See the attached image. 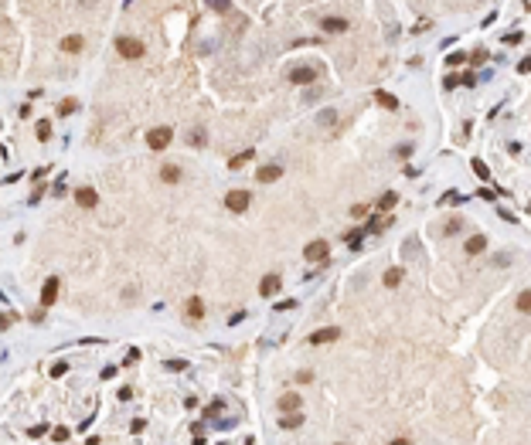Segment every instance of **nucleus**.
Returning <instances> with one entry per match:
<instances>
[{
  "label": "nucleus",
  "instance_id": "obj_29",
  "mask_svg": "<svg viewBox=\"0 0 531 445\" xmlns=\"http://www.w3.org/2000/svg\"><path fill=\"white\" fill-rule=\"evenodd\" d=\"M460 228H463V221H460V218H453V221L446 224V234H456V231H460Z\"/></svg>",
  "mask_w": 531,
  "mask_h": 445
},
{
  "label": "nucleus",
  "instance_id": "obj_6",
  "mask_svg": "<svg viewBox=\"0 0 531 445\" xmlns=\"http://www.w3.org/2000/svg\"><path fill=\"white\" fill-rule=\"evenodd\" d=\"M337 337H341V330H337V326H323V330L310 333V343H317V347H320V343H334Z\"/></svg>",
  "mask_w": 531,
  "mask_h": 445
},
{
  "label": "nucleus",
  "instance_id": "obj_20",
  "mask_svg": "<svg viewBox=\"0 0 531 445\" xmlns=\"http://www.w3.org/2000/svg\"><path fill=\"white\" fill-rule=\"evenodd\" d=\"M395 204H398V194H392V191H388V194L378 201V211H392Z\"/></svg>",
  "mask_w": 531,
  "mask_h": 445
},
{
  "label": "nucleus",
  "instance_id": "obj_37",
  "mask_svg": "<svg viewBox=\"0 0 531 445\" xmlns=\"http://www.w3.org/2000/svg\"><path fill=\"white\" fill-rule=\"evenodd\" d=\"M297 381H300V384H310V381H313V374H310V371H300V374H297Z\"/></svg>",
  "mask_w": 531,
  "mask_h": 445
},
{
  "label": "nucleus",
  "instance_id": "obj_24",
  "mask_svg": "<svg viewBox=\"0 0 531 445\" xmlns=\"http://www.w3.org/2000/svg\"><path fill=\"white\" fill-rule=\"evenodd\" d=\"M48 136H51V123L41 119V123H38V140H48Z\"/></svg>",
  "mask_w": 531,
  "mask_h": 445
},
{
  "label": "nucleus",
  "instance_id": "obj_32",
  "mask_svg": "<svg viewBox=\"0 0 531 445\" xmlns=\"http://www.w3.org/2000/svg\"><path fill=\"white\" fill-rule=\"evenodd\" d=\"M351 214H354V218H365V214H368V208H365V204H354V208H351Z\"/></svg>",
  "mask_w": 531,
  "mask_h": 445
},
{
  "label": "nucleus",
  "instance_id": "obj_18",
  "mask_svg": "<svg viewBox=\"0 0 531 445\" xmlns=\"http://www.w3.org/2000/svg\"><path fill=\"white\" fill-rule=\"evenodd\" d=\"M62 51H72V55L82 51V38H78V34H69V38L62 41Z\"/></svg>",
  "mask_w": 531,
  "mask_h": 445
},
{
  "label": "nucleus",
  "instance_id": "obj_27",
  "mask_svg": "<svg viewBox=\"0 0 531 445\" xmlns=\"http://www.w3.org/2000/svg\"><path fill=\"white\" fill-rule=\"evenodd\" d=\"M228 3H231V0H208L211 10H228Z\"/></svg>",
  "mask_w": 531,
  "mask_h": 445
},
{
  "label": "nucleus",
  "instance_id": "obj_2",
  "mask_svg": "<svg viewBox=\"0 0 531 445\" xmlns=\"http://www.w3.org/2000/svg\"><path fill=\"white\" fill-rule=\"evenodd\" d=\"M116 51L123 55V58H143V41H137V38H116Z\"/></svg>",
  "mask_w": 531,
  "mask_h": 445
},
{
  "label": "nucleus",
  "instance_id": "obj_30",
  "mask_svg": "<svg viewBox=\"0 0 531 445\" xmlns=\"http://www.w3.org/2000/svg\"><path fill=\"white\" fill-rule=\"evenodd\" d=\"M463 62H466V58H463V55H460V51H453V55H450V58H446V65H463Z\"/></svg>",
  "mask_w": 531,
  "mask_h": 445
},
{
  "label": "nucleus",
  "instance_id": "obj_21",
  "mask_svg": "<svg viewBox=\"0 0 531 445\" xmlns=\"http://www.w3.org/2000/svg\"><path fill=\"white\" fill-rule=\"evenodd\" d=\"M375 99H378V106H385V109H395V106H398V99L388 95V92H375Z\"/></svg>",
  "mask_w": 531,
  "mask_h": 445
},
{
  "label": "nucleus",
  "instance_id": "obj_16",
  "mask_svg": "<svg viewBox=\"0 0 531 445\" xmlns=\"http://www.w3.org/2000/svg\"><path fill=\"white\" fill-rule=\"evenodd\" d=\"M249 160H252V149H242V153H235V156L228 160V170H242Z\"/></svg>",
  "mask_w": 531,
  "mask_h": 445
},
{
  "label": "nucleus",
  "instance_id": "obj_5",
  "mask_svg": "<svg viewBox=\"0 0 531 445\" xmlns=\"http://www.w3.org/2000/svg\"><path fill=\"white\" fill-rule=\"evenodd\" d=\"M327 252H330L327 241H310L303 255H306V262H327Z\"/></svg>",
  "mask_w": 531,
  "mask_h": 445
},
{
  "label": "nucleus",
  "instance_id": "obj_35",
  "mask_svg": "<svg viewBox=\"0 0 531 445\" xmlns=\"http://www.w3.org/2000/svg\"><path fill=\"white\" fill-rule=\"evenodd\" d=\"M443 201H446V204H460V201H463V197H460V194H456V191H450V194H446V197H443Z\"/></svg>",
  "mask_w": 531,
  "mask_h": 445
},
{
  "label": "nucleus",
  "instance_id": "obj_19",
  "mask_svg": "<svg viewBox=\"0 0 531 445\" xmlns=\"http://www.w3.org/2000/svg\"><path fill=\"white\" fill-rule=\"evenodd\" d=\"M398 282H402V269H388V272H385V286H388V289H395Z\"/></svg>",
  "mask_w": 531,
  "mask_h": 445
},
{
  "label": "nucleus",
  "instance_id": "obj_14",
  "mask_svg": "<svg viewBox=\"0 0 531 445\" xmlns=\"http://www.w3.org/2000/svg\"><path fill=\"white\" fill-rule=\"evenodd\" d=\"M160 180H163V184H177V180H181V170H177L174 163H163V167H160Z\"/></svg>",
  "mask_w": 531,
  "mask_h": 445
},
{
  "label": "nucleus",
  "instance_id": "obj_7",
  "mask_svg": "<svg viewBox=\"0 0 531 445\" xmlns=\"http://www.w3.org/2000/svg\"><path fill=\"white\" fill-rule=\"evenodd\" d=\"M75 204H78V208H95V204H99V194H95L92 187H78V191H75Z\"/></svg>",
  "mask_w": 531,
  "mask_h": 445
},
{
  "label": "nucleus",
  "instance_id": "obj_26",
  "mask_svg": "<svg viewBox=\"0 0 531 445\" xmlns=\"http://www.w3.org/2000/svg\"><path fill=\"white\" fill-rule=\"evenodd\" d=\"M518 309H521V313H528V309H531V293H528V289L518 296Z\"/></svg>",
  "mask_w": 531,
  "mask_h": 445
},
{
  "label": "nucleus",
  "instance_id": "obj_9",
  "mask_svg": "<svg viewBox=\"0 0 531 445\" xmlns=\"http://www.w3.org/2000/svg\"><path fill=\"white\" fill-rule=\"evenodd\" d=\"M279 286H283V279H279V275H266V279L259 282V293H262V296H276V293H279Z\"/></svg>",
  "mask_w": 531,
  "mask_h": 445
},
{
  "label": "nucleus",
  "instance_id": "obj_22",
  "mask_svg": "<svg viewBox=\"0 0 531 445\" xmlns=\"http://www.w3.org/2000/svg\"><path fill=\"white\" fill-rule=\"evenodd\" d=\"M75 109H78L75 99H65V102H58V116H72Z\"/></svg>",
  "mask_w": 531,
  "mask_h": 445
},
{
  "label": "nucleus",
  "instance_id": "obj_33",
  "mask_svg": "<svg viewBox=\"0 0 531 445\" xmlns=\"http://www.w3.org/2000/svg\"><path fill=\"white\" fill-rule=\"evenodd\" d=\"M222 408H225V401H211V404H208V415H218Z\"/></svg>",
  "mask_w": 531,
  "mask_h": 445
},
{
  "label": "nucleus",
  "instance_id": "obj_36",
  "mask_svg": "<svg viewBox=\"0 0 531 445\" xmlns=\"http://www.w3.org/2000/svg\"><path fill=\"white\" fill-rule=\"evenodd\" d=\"M65 371H69V364H55V367H51V377H62Z\"/></svg>",
  "mask_w": 531,
  "mask_h": 445
},
{
  "label": "nucleus",
  "instance_id": "obj_34",
  "mask_svg": "<svg viewBox=\"0 0 531 445\" xmlns=\"http://www.w3.org/2000/svg\"><path fill=\"white\" fill-rule=\"evenodd\" d=\"M10 323H14V316H10V313H0V330H7Z\"/></svg>",
  "mask_w": 531,
  "mask_h": 445
},
{
  "label": "nucleus",
  "instance_id": "obj_15",
  "mask_svg": "<svg viewBox=\"0 0 531 445\" xmlns=\"http://www.w3.org/2000/svg\"><path fill=\"white\" fill-rule=\"evenodd\" d=\"M320 27L334 34V31H347V21H344V17H323V24H320Z\"/></svg>",
  "mask_w": 531,
  "mask_h": 445
},
{
  "label": "nucleus",
  "instance_id": "obj_39",
  "mask_svg": "<svg viewBox=\"0 0 531 445\" xmlns=\"http://www.w3.org/2000/svg\"><path fill=\"white\" fill-rule=\"evenodd\" d=\"M388 445H409V439H395V442H388Z\"/></svg>",
  "mask_w": 531,
  "mask_h": 445
},
{
  "label": "nucleus",
  "instance_id": "obj_4",
  "mask_svg": "<svg viewBox=\"0 0 531 445\" xmlns=\"http://www.w3.org/2000/svg\"><path fill=\"white\" fill-rule=\"evenodd\" d=\"M58 286H62V279H58V275L45 279V289H41V306H55V299H58Z\"/></svg>",
  "mask_w": 531,
  "mask_h": 445
},
{
  "label": "nucleus",
  "instance_id": "obj_3",
  "mask_svg": "<svg viewBox=\"0 0 531 445\" xmlns=\"http://www.w3.org/2000/svg\"><path fill=\"white\" fill-rule=\"evenodd\" d=\"M170 140H174L170 126H157V129L147 133V147H150V149H167V147H170Z\"/></svg>",
  "mask_w": 531,
  "mask_h": 445
},
{
  "label": "nucleus",
  "instance_id": "obj_25",
  "mask_svg": "<svg viewBox=\"0 0 531 445\" xmlns=\"http://www.w3.org/2000/svg\"><path fill=\"white\" fill-rule=\"evenodd\" d=\"M187 143H191V147H201V143H205V129H191Z\"/></svg>",
  "mask_w": 531,
  "mask_h": 445
},
{
  "label": "nucleus",
  "instance_id": "obj_38",
  "mask_svg": "<svg viewBox=\"0 0 531 445\" xmlns=\"http://www.w3.org/2000/svg\"><path fill=\"white\" fill-rule=\"evenodd\" d=\"M45 432H48V428H45V425H34V428H31V439H41V435H45Z\"/></svg>",
  "mask_w": 531,
  "mask_h": 445
},
{
  "label": "nucleus",
  "instance_id": "obj_1",
  "mask_svg": "<svg viewBox=\"0 0 531 445\" xmlns=\"http://www.w3.org/2000/svg\"><path fill=\"white\" fill-rule=\"evenodd\" d=\"M249 204H252V194H249V191H228L225 194V208L235 211V214L249 211Z\"/></svg>",
  "mask_w": 531,
  "mask_h": 445
},
{
  "label": "nucleus",
  "instance_id": "obj_17",
  "mask_svg": "<svg viewBox=\"0 0 531 445\" xmlns=\"http://www.w3.org/2000/svg\"><path fill=\"white\" fill-rule=\"evenodd\" d=\"M484 248H487V238H484V234H473V238L466 241V252H470V255H480Z\"/></svg>",
  "mask_w": 531,
  "mask_h": 445
},
{
  "label": "nucleus",
  "instance_id": "obj_31",
  "mask_svg": "<svg viewBox=\"0 0 531 445\" xmlns=\"http://www.w3.org/2000/svg\"><path fill=\"white\" fill-rule=\"evenodd\" d=\"M518 72H521V75L531 72V58H521V62H518Z\"/></svg>",
  "mask_w": 531,
  "mask_h": 445
},
{
  "label": "nucleus",
  "instance_id": "obj_23",
  "mask_svg": "<svg viewBox=\"0 0 531 445\" xmlns=\"http://www.w3.org/2000/svg\"><path fill=\"white\" fill-rule=\"evenodd\" d=\"M470 167H473V173H477L480 180H487V177H490V170H487V163H484V160H473Z\"/></svg>",
  "mask_w": 531,
  "mask_h": 445
},
{
  "label": "nucleus",
  "instance_id": "obj_11",
  "mask_svg": "<svg viewBox=\"0 0 531 445\" xmlns=\"http://www.w3.org/2000/svg\"><path fill=\"white\" fill-rule=\"evenodd\" d=\"M303 425V415L300 411H286L283 418H279V428H286V432H293V428H300Z\"/></svg>",
  "mask_w": 531,
  "mask_h": 445
},
{
  "label": "nucleus",
  "instance_id": "obj_13",
  "mask_svg": "<svg viewBox=\"0 0 531 445\" xmlns=\"http://www.w3.org/2000/svg\"><path fill=\"white\" fill-rule=\"evenodd\" d=\"M184 313H187V319H201V316H205V302H201L198 296H194V299H187Z\"/></svg>",
  "mask_w": 531,
  "mask_h": 445
},
{
  "label": "nucleus",
  "instance_id": "obj_28",
  "mask_svg": "<svg viewBox=\"0 0 531 445\" xmlns=\"http://www.w3.org/2000/svg\"><path fill=\"white\" fill-rule=\"evenodd\" d=\"M51 439H55V442H69V428H55Z\"/></svg>",
  "mask_w": 531,
  "mask_h": 445
},
{
  "label": "nucleus",
  "instance_id": "obj_10",
  "mask_svg": "<svg viewBox=\"0 0 531 445\" xmlns=\"http://www.w3.org/2000/svg\"><path fill=\"white\" fill-rule=\"evenodd\" d=\"M290 82L293 85H310L313 82V68H303V65L300 68H290Z\"/></svg>",
  "mask_w": 531,
  "mask_h": 445
},
{
  "label": "nucleus",
  "instance_id": "obj_12",
  "mask_svg": "<svg viewBox=\"0 0 531 445\" xmlns=\"http://www.w3.org/2000/svg\"><path fill=\"white\" fill-rule=\"evenodd\" d=\"M279 173H283V170H279L276 163H266V167H262V170H259L255 177H259L262 184H273V180H279Z\"/></svg>",
  "mask_w": 531,
  "mask_h": 445
},
{
  "label": "nucleus",
  "instance_id": "obj_8",
  "mask_svg": "<svg viewBox=\"0 0 531 445\" xmlns=\"http://www.w3.org/2000/svg\"><path fill=\"white\" fill-rule=\"evenodd\" d=\"M300 404H303V398H300L297 391L279 394V411H300Z\"/></svg>",
  "mask_w": 531,
  "mask_h": 445
}]
</instances>
